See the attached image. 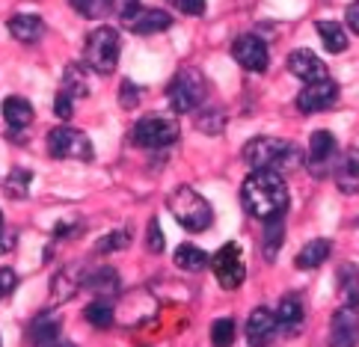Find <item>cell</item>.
I'll return each instance as SVG.
<instances>
[{"label": "cell", "mask_w": 359, "mask_h": 347, "mask_svg": "<svg viewBox=\"0 0 359 347\" xmlns=\"http://www.w3.org/2000/svg\"><path fill=\"white\" fill-rule=\"evenodd\" d=\"M241 202L252 217L271 220L276 214H285L288 208V184L276 170H252L241 187Z\"/></svg>", "instance_id": "1"}, {"label": "cell", "mask_w": 359, "mask_h": 347, "mask_svg": "<svg viewBox=\"0 0 359 347\" xmlns=\"http://www.w3.org/2000/svg\"><path fill=\"white\" fill-rule=\"evenodd\" d=\"M166 205H170V211L178 220V226L187 229V231H205L214 220V211H211L208 199H205L202 193H196L194 187H187V184L175 187L170 193V199H166Z\"/></svg>", "instance_id": "2"}, {"label": "cell", "mask_w": 359, "mask_h": 347, "mask_svg": "<svg viewBox=\"0 0 359 347\" xmlns=\"http://www.w3.org/2000/svg\"><path fill=\"white\" fill-rule=\"evenodd\" d=\"M205 93H208V86H205L202 72L182 69L170 81V86H166V101H170V107L175 113H194V110H199Z\"/></svg>", "instance_id": "3"}, {"label": "cell", "mask_w": 359, "mask_h": 347, "mask_svg": "<svg viewBox=\"0 0 359 347\" xmlns=\"http://www.w3.org/2000/svg\"><path fill=\"white\" fill-rule=\"evenodd\" d=\"M178 134H182V128H178L175 116L149 113V116H143V119H137L131 140L140 149H166V146L175 143Z\"/></svg>", "instance_id": "4"}, {"label": "cell", "mask_w": 359, "mask_h": 347, "mask_svg": "<svg viewBox=\"0 0 359 347\" xmlns=\"http://www.w3.org/2000/svg\"><path fill=\"white\" fill-rule=\"evenodd\" d=\"M83 57L93 72L113 74V69H116V62H119V33L113 27H95L86 36Z\"/></svg>", "instance_id": "5"}, {"label": "cell", "mask_w": 359, "mask_h": 347, "mask_svg": "<svg viewBox=\"0 0 359 347\" xmlns=\"http://www.w3.org/2000/svg\"><path fill=\"white\" fill-rule=\"evenodd\" d=\"M243 161H247L252 170H276L282 172L285 161L294 154V146L285 143V140L276 137H252L247 146H243Z\"/></svg>", "instance_id": "6"}, {"label": "cell", "mask_w": 359, "mask_h": 347, "mask_svg": "<svg viewBox=\"0 0 359 347\" xmlns=\"http://www.w3.org/2000/svg\"><path fill=\"white\" fill-rule=\"evenodd\" d=\"M48 154L57 161H93L95 158V149L89 143V137L83 131L72 125H60L48 134Z\"/></svg>", "instance_id": "7"}, {"label": "cell", "mask_w": 359, "mask_h": 347, "mask_svg": "<svg viewBox=\"0 0 359 347\" xmlns=\"http://www.w3.org/2000/svg\"><path fill=\"white\" fill-rule=\"evenodd\" d=\"M211 267H214L217 282H220L226 291H235V288L243 285L247 267H243V255H241V247H238V243H223V247L214 252Z\"/></svg>", "instance_id": "8"}, {"label": "cell", "mask_w": 359, "mask_h": 347, "mask_svg": "<svg viewBox=\"0 0 359 347\" xmlns=\"http://www.w3.org/2000/svg\"><path fill=\"white\" fill-rule=\"evenodd\" d=\"M339 101V83L336 81H315V83H306L297 95V110L300 113H320V110H330L332 104Z\"/></svg>", "instance_id": "9"}, {"label": "cell", "mask_w": 359, "mask_h": 347, "mask_svg": "<svg viewBox=\"0 0 359 347\" xmlns=\"http://www.w3.org/2000/svg\"><path fill=\"white\" fill-rule=\"evenodd\" d=\"M359 344V308L341 306L330 320L327 347H356Z\"/></svg>", "instance_id": "10"}, {"label": "cell", "mask_w": 359, "mask_h": 347, "mask_svg": "<svg viewBox=\"0 0 359 347\" xmlns=\"http://www.w3.org/2000/svg\"><path fill=\"white\" fill-rule=\"evenodd\" d=\"M232 60L238 62L241 69L247 72H264L267 62H271V54H267V45L262 42L259 36H238L232 42Z\"/></svg>", "instance_id": "11"}, {"label": "cell", "mask_w": 359, "mask_h": 347, "mask_svg": "<svg viewBox=\"0 0 359 347\" xmlns=\"http://www.w3.org/2000/svg\"><path fill=\"white\" fill-rule=\"evenodd\" d=\"M288 72L294 77H300L303 83H315V81H327V66H324V60H320L318 54H312L309 48H300V50H294V54L288 57Z\"/></svg>", "instance_id": "12"}, {"label": "cell", "mask_w": 359, "mask_h": 347, "mask_svg": "<svg viewBox=\"0 0 359 347\" xmlns=\"http://www.w3.org/2000/svg\"><path fill=\"white\" fill-rule=\"evenodd\" d=\"M276 315L271 312V308H252V315L247 318V341L250 347H267L273 339H276Z\"/></svg>", "instance_id": "13"}, {"label": "cell", "mask_w": 359, "mask_h": 347, "mask_svg": "<svg viewBox=\"0 0 359 347\" xmlns=\"http://www.w3.org/2000/svg\"><path fill=\"white\" fill-rule=\"evenodd\" d=\"M336 137L330 131H315L309 137V170L315 175H324L327 170H332V161H336Z\"/></svg>", "instance_id": "14"}, {"label": "cell", "mask_w": 359, "mask_h": 347, "mask_svg": "<svg viewBox=\"0 0 359 347\" xmlns=\"http://www.w3.org/2000/svg\"><path fill=\"white\" fill-rule=\"evenodd\" d=\"M125 27L131 33H137V36H155V33L170 30L172 18H170V12H163V9H143L140 6L134 15L125 21Z\"/></svg>", "instance_id": "15"}, {"label": "cell", "mask_w": 359, "mask_h": 347, "mask_svg": "<svg viewBox=\"0 0 359 347\" xmlns=\"http://www.w3.org/2000/svg\"><path fill=\"white\" fill-rule=\"evenodd\" d=\"M9 33H12V39H18V42L33 45L45 36V21L39 15H33V12H18V15L9 18Z\"/></svg>", "instance_id": "16"}, {"label": "cell", "mask_w": 359, "mask_h": 347, "mask_svg": "<svg viewBox=\"0 0 359 347\" xmlns=\"http://www.w3.org/2000/svg\"><path fill=\"white\" fill-rule=\"evenodd\" d=\"M83 282H86V288L93 291L98 300L116 297V294H119V285H122V279H119V273H116L113 267H95V273H89Z\"/></svg>", "instance_id": "17"}, {"label": "cell", "mask_w": 359, "mask_h": 347, "mask_svg": "<svg viewBox=\"0 0 359 347\" xmlns=\"http://www.w3.org/2000/svg\"><path fill=\"white\" fill-rule=\"evenodd\" d=\"M336 187L344 196H353L359 193V154L356 151H348L344 161L336 166Z\"/></svg>", "instance_id": "18"}, {"label": "cell", "mask_w": 359, "mask_h": 347, "mask_svg": "<svg viewBox=\"0 0 359 347\" xmlns=\"http://www.w3.org/2000/svg\"><path fill=\"white\" fill-rule=\"evenodd\" d=\"M273 315H276V327L282 332H288V336H294L303 327V303L297 297H282Z\"/></svg>", "instance_id": "19"}, {"label": "cell", "mask_w": 359, "mask_h": 347, "mask_svg": "<svg viewBox=\"0 0 359 347\" xmlns=\"http://www.w3.org/2000/svg\"><path fill=\"white\" fill-rule=\"evenodd\" d=\"M60 339V320L54 315H39L27 329V341L33 347H50Z\"/></svg>", "instance_id": "20"}, {"label": "cell", "mask_w": 359, "mask_h": 347, "mask_svg": "<svg viewBox=\"0 0 359 347\" xmlns=\"http://www.w3.org/2000/svg\"><path fill=\"white\" fill-rule=\"evenodd\" d=\"M282 243H285V214H276V217H271V220H264L262 250H264V259H267V261L276 259Z\"/></svg>", "instance_id": "21"}, {"label": "cell", "mask_w": 359, "mask_h": 347, "mask_svg": "<svg viewBox=\"0 0 359 347\" xmlns=\"http://www.w3.org/2000/svg\"><path fill=\"white\" fill-rule=\"evenodd\" d=\"M330 252H332V243H330L327 238H315V240H309V243H306V247L297 252L294 264H297L300 270H315V267H320V264L330 259Z\"/></svg>", "instance_id": "22"}, {"label": "cell", "mask_w": 359, "mask_h": 347, "mask_svg": "<svg viewBox=\"0 0 359 347\" xmlns=\"http://www.w3.org/2000/svg\"><path fill=\"white\" fill-rule=\"evenodd\" d=\"M33 104L27 98H21V95H9L4 101V119L6 125L12 128V131H18V128H27L33 122Z\"/></svg>", "instance_id": "23"}, {"label": "cell", "mask_w": 359, "mask_h": 347, "mask_svg": "<svg viewBox=\"0 0 359 347\" xmlns=\"http://www.w3.org/2000/svg\"><path fill=\"white\" fill-rule=\"evenodd\" d=\"M315 27H318L320 42H324V48L330 50V54H344V50H348V33H344V27H341L339 21L320 18Z\"/></svg>", "instance_id": "24"}, {"label": "cell", "mask_w": 359, "mask_h": 347, "mask_svg": "<svg viewBox=\"0 0 359 347\" xmlns=\"http://www.w3.org/2000/svg\"><path fill=\"white\" fill-rule=\"evenodd\" d=\"M339 294L341 303L359 308V267L356 264H341L339 267Z\"/></svg>", "instance_id": "25"}, {"label": "cell", "mask_w": 359, "mask_h": 347, "mask_svg": "<svg viewBox=\"0 0 359 347\" xmlns=\"http://www.w3.org/2000/svg\"><path fill=\"white\" fill-rule=\"evenodd\" d=\"M62 93H69L74 101L86 98L89 81H86V69L83 66H78V62H69L66 66V74H62Z\"/></svg>", "instance_id": "26"}, {"label": "cell", "mask_w": 359, "mask_h": 347, "mask_svg": "<svg viewBox=\"0 0 359 347\" xmlns=\"http://www.w3.org/2000/svg\"><path fill=\"white\" fill-rule=\"evenodd\" d=\"M175 267L187 270V273H199V270L208 267V255L199 247H194V243H182V247L175 250Z\"/></svg>", "instance_id": "27"}, {"label": "cell", "mask_w": 359, "mask_h": 347, "mask_svg": "<svg viewBox=\"0 0 359 347\" xmlns=\"http://www.w3.org/2000/svg\"><path fill=\"white\" fill-rule=\"evenodd\" d=\"M83 318L95 329H107V327H113V320H116V312H113V306L107 300H95L83 308Z\"/></svg>", "instance_id": "28"}, {"label": "cell", "mask_w": 359, "mask_h": 347, "mask_svg": "<svg viewBox=\"0 0 359 347\" xmlns=\"http://www.w3.org/2000/svg\"><path fill=\"white\" fill-rule=\"evenodd\" d=\"M81 288V273L78 270H62L54 279V303H66L69 297H74V291Z\"/></svg>", "instance_id": "29"}, {"label": "cell", "mask_w": 359, "mask_h": 347, "mask_svg": "<svg viewBox=\"0 0 359 347\" xmlns=\"http://www.w3.org/2000/svg\"><path fill=\"white\" fill-rule=\"evenodd\" d=\"M196 128H199L202 134H223V128H226V113H223V107H205V110H199Z\"/></svg>", "instance_id": "30"}, {"label": "cell", "mask_w": 359, "mask_h": 347, "mask_svg": "<svg viewBox=\"0 0 359 347\" xmlns=\"http://www.w3.org/2000/svg\"><path fill=\"white\" fill-rule=\"evenodd\" d=\"M30 170H12L6 175V182H4V190H6V196L12 199H24L27 196V187H30Z\"/></svg>", "instance_id": "31"}, {"label": "cell", "mask_w": 359, "mask_h": 347, "mask_svg": "<svg viewBox=\"0 0 359 347\" xmlns=\"http://www.w3.org/2000/svg\"><path fill=\"white\" fill-rule=\"evenodd\" d=\"M235 341V320L232 318H220L211 324V344L214 347H232Z\"/></svg>", "instance_id": "32"}, {"label": "cell", "mask_w": 359, "mask_h": 347, "mask_svg": "<svg viewBox=\"0 0 359 347\" xmlns=\"http://www.w3.org/2000/svg\"><path fill=\"white\" fill-rule=\"evenodd\" d=\"M69 6L83 18H104L110 12V0H69Z\"/></svg>", "instance_id": "33"}, {"label": "cell", "mask_w": 359, "mask_h": 347, "mask_svg": "<svg viewBox=\"0 0 359 347\" xmlns=\"http://www.w3.org/2000/svg\"><path fill=\"white\" fill-rule=\"evenodd\" d=\"M128 243H131V231H128V229L119 231V229H116V231H110L107 238H101V243L95 247V252H101V255H104V252H116V250H125Z\"/></svg>", "instance_id": "34"}, {"label": "cell", "mask_w": 359, "mask_h": 347, "mask_svg": "<svg viewBox=\"0 0 359 347\" xmlns=\"http://www.w3.org/2000/svg\"><path fill=\"white\" fill-rule=\"evenodd\" d=\"M54 113L60 116L62 122H69V119H72V113H74V98H72L69 93H62V89L57 93V101H54Z\"/></svg>", "instance_id": "35"}, {"label": "cell", "mask_w": 359, "mask_h": 347, "mask_svg": "<svg viewBox=\"0 0 359 347\" xmlns=\"http://www.w3.org/2000/svg\"><path fill=\"white\" fill-rule=\"evenodd\" d=\"M140 95H143V89H140L137 83H131V81H125L122 83V93H119V101H122V107H137V101H140Z\"/></svg>", "instance_id": "36"}, {"label": "cell", "mask_w": 359, "mask_h": 347, "mask_svg": "<svg viewBox=\"0 0 359 347\" xmlns=\"http://www.w3.org/2000/svg\"><path fill=\"white\" fill-rule=\"evenodd\" d=\"M15 285H18L15 270H12V267H0V300L9 297V294L15 291Z\"/></svg>", "instance_id": "37"}, {"label": "cell", "mask_w": 359, "mask_h": 347, "mask_svg": "<svg viewBox=\"0 0 359 347\" xmlns=\"http://www.w3.org/2000/svg\"><path fill=\"white\" fill-rule=\"evenodd\" d=\"M110 9L116 12L122 21H128V18H131L134 12L140 9V0H110Z\"/></svg>", "instance_id": "38"}, {"label": "cell", "mask_w": 359, "mask_h": 347, "mask_svg": "<svg viewBox=\"0 0 359 347\" xmlns=\"http://www.w3.org/2000/svg\"><path fill=\"white\" fill-rule=\"evenodd\" d=\"M170 4L184 15H202L205 12V0H170Z\"/></svg>", "instance_id": "39"}, {"label": "cell", "mask_w": 359, "mask_h": 347, "mask_svg": "<svg viewBox=\"0 0 359 347\" xmlns=\"http://www.w3.org/2000/svg\"><path fill=\"white\" fill-rule=\"evenodd\" d=\"M149 250L151 252H163V235H161V223L158 220H149Z\"/></svg>", "instance_id": "40"}, {"label": "cell", "mask_w": 359, "mask_h": 347, "mask_svg": "<svg viewBox=\"0 0 359 347\" xmlns=\"http://www.w3.org/2000/svg\"><path fill=\"white\" fill-rule=\"evenodd\" d=\"M344 21H348L351 33H356V36H359V0L348 6V12H344Z\"/></svg>", "instance_id": "41"}, {"label": "cell", "mask_w": 359, "mask_h": 347, "mask_svg": "<svg viewBox=\"0 0 359 347\" xmlns=\"http://www.w3.org/2000/svg\"><path fill=\"white\" fill-rule=\"evenodd\" d=\"M50 347H74V344H50Z\"/></svg>", "instance_id": "42"}, {"label": "cell", "mask_w": 359, "mask_h": 347, "mask_svg": "<svg viewBox=\"0 0 359 347\" xmlns=\"http://www.w3.org/2000/svg\"><path fill=\"white\" fill-rule=\"evenodd\" d=\"M0 231H4V217H0Z\"/></svg>", "instance_id": "43"}, {"label": "cell", "mask_w": 359, "mask_h": 347, "mask_svg": "<svg viewBox=\"0 0 359 347\" xmlns=\"http://www.w3.org/2000/svg\"><path fill=\"white\" fill-rule=\"evenodd\" d=\"M0 347H4V344H0Z\"/></svg>", "instance_id": "44"}]
</instances>
